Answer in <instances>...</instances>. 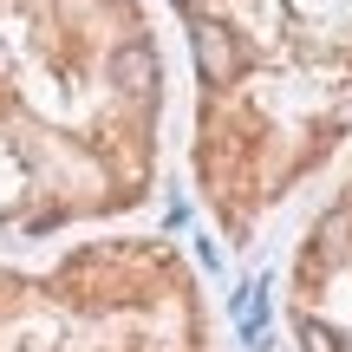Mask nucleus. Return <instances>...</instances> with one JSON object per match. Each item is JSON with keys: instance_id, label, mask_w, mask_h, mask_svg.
Instances as JSON below:
<instances>
[{"instance_id": "f257e3e1", "label": "nucleus", "mask_w": 352, "mask_h": 352, "mask_svg": "<svg viewBox=\"0 0 352 352\" xmlns=\"http://www.w3.org/2000/svg\"><path fill=\"white\" fill-rule=\"evenodd\" d=\"M189 52H196V72H202V85H235L241 78V65H248V52H241V33L228 20H209V13H196L189 20Z\"/></svg>"}, {"instance_id": "7ed1b4c3", "label": "nucleus", "mask_w": 352, "mask_h": 352, "mask_svg": "<svg viewBox=\"0 0 352 352\" xmlns=\"http://www.w3.org/2000/svg\"><path fill=\"white\" fill-rule=\"evenodd\" d=\"M300 352H346V333L340 327H327V320H300Z\"/></svg>"}, {"instance_id": "f03ea898", "label": "nucleus", "mask_w": 352, "mask_h": 352, "mask_svg": "<svg viewBox=\"0 0 352 352\" xmlns=\"http://www.w3.org/2000/svg\"><path fill=\"white\" fill-rule=\"evenodd\" d=\"M104 78H111L118 98L151 104V98H157V85H164V59H157V46H151L144 33H131V39H118V46H111V59H104Z\"/></svg>"}, {"instance_id": "20e7f679", "label": "nucleus", "mask_w": 352, "mask_h": 352, "mask_svg": "<svg viewBox=\"0 0 352 352\" xmlns=\"http://www.w3.org/2000/svg\"><path fill=\"white\" fill-rule=\"evenodd\" d=\"M176 7H183V13H196V0H176Z\"/></svg>"}]
</instances>
